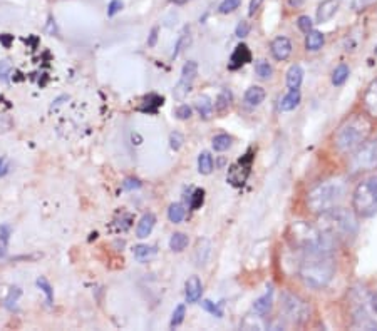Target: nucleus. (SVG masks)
<instances>
[{
  "instance_id": "obj_50",
  "label": "nucleus",
  "mask_w": 377,
  "mask_h": 331,
  "mask_svg": "<svg viewBox=\"0 0 377 331\" xmlns=\"http://www.w3.org/2000/svg\"><path fill=\"white\" fill-rule=\"evenodd\" d=\"M156 39H158V27H154L151 31V35H150V39H148V45H150V47H154Z\"/></svg>"
},
{
  "instance_id": "obj_25",
  "label": "nucleus",
  "mask_w": 377,
  "mask_h": 331,
  "mask_svg": "<svg viewBox=\"0 0 377 331\" xmlns=\"http://www.w3.org/2000/svg\"><path fill=\"white\" fill-rule=\"evenodd\" d=\"M198 171L200 174H205L208 176L213 171V156L210 152H201L200 158H198Z\"/></svg>"
},
{
  "instance_id": "obj_13",
  "label": "nucleus",
  "mask_w": 377,
  "mask_h": 331,
  "mask_svg": "<svg viewBox=\"0 0 377 331\" xmlns=\"http://www.w3.org/2000/svg\"><path fill=\"white\" fill-rule=\"evenodd\" d=\"M362 102H364V107H366V112L369 114L371 117L377 119V77L369 84L366 94H364Z\"/></svg>"
},
{
  "instance_id": "obj_42",
  "label": "nucleus",
  "mask_w": 377,
  "mask_h": 331,
  "mask_svg": "<svg viewBox=\"0 0 377 331\" xmlns=\"http://www.w3.org/2000/svg\"><path fill=\"white\" fill-rule=\"evenodd\" d=\"M248 32H250V24L248 22H240L238 25H236V29H235V35L236 37H240V39H243V37H247L248 35Z\"/></svg>"
},
{
  "instance_id": "obj_28",
  "label": "nucleus",
  "mask_w": 377,
  "mask_h": 331,
  "mask_svg": "<svg viewBox=\"0 0 377 331\" xmlns=\"http://www.w3.org/2000/svg\"><path fill=\"white\" fill-rule=\"evenodd\" d=\"M189 42H191V37H189V27H185L183 33L180 35V39H178L176 45H175V52H173V59H176L178 55H180L181 52L185 50V47H188Z\"/></svg>"
},
{
  "instance_id": "obj_39",
  "label": "nucleus",
  "mask_w": 377,
  "mask_h": 331,
  "mask_svg": "<svg viewBox=\"0 0 377 331\" xmlns=\"http://www.w3.org/2000/svg\"><path fill=\"white\" fill-rule=\"evenodd\" d=\"M183 142H185L183 134H180V132H173L171 135H169V146H171V149L178 151L181 146H183Z\"/></svg>"
},
{
  "instance_id": "obj_16",
  "label": "nucleus",
  "mask_w": 377,
  "mask_h": 331,
  "mask_svg": "<svg viewBox=\"0 0 377 331\" xmlns=\"http://www.w3.org/2000/svg\"><path fill=\"white\" fill-rule=\"evenodd\" d=\"M154 224H156L154 214H151V213L145 214L141 219H139V223H138L136 236L141 237V239H145V237H148V236L151 234V231H152V228H154Z\"/></svg>"
},
{
  "instance_id": "obj_36",
  "label": "nucleus",
  "mask_w": 377,
  "mask_h": 331,
  "mask_svg": "<svg viewBox=\"0 0 377 331\" xmlns=\"http://www.w3.org/2000/svg\"><path fill=\"white\" fill-rule=\"evenodd\" d=\"M241 0H223L222 3H220L218 10L220 14H231V12H235L236 8L240 7Z\"/></svg>"
},
{
  "instance_id": "obj_31",
  "label": "nucleus",
  "mask_w": 377,
  "mask_h": 331,
  "mask_svg": "<svg viewBox=\"0 0 377 331\" xmlns=\"http://www.w3.org/2000/svg\"><path fill=\"white\" fill-rule=\"evenodd\" d=\"M255 72H257V75H258L260 79H270V77L273 75L272 66H270V64L266 62V61H264V59L257 61V64H255Z\"/></svg>"
},
{
  "instance_id": "obj_49",
  "label": "nucleus",
  "mask_w": 377,
  "mask_h": 331,
  "mask_svg": "<svg viewBox=\"0 0 377 331\" xmlns=\"http://www.w3.org/2000/svg\"><path fill=\"white\" fill-rule=\"evenodd\" d=\"M122 188H124V189H138V188H141V182H139L138 179H133V177H129V179L124 181Z\"/></svg>"
},
{
  "instance_id": "obj_41",
  "label": "nucleus",
  "mask_w": 377,
  "mask_h": 331,
  "mask_svg": "<svg viewBox=\"0 0 377 331\" xmlns=\"http://www.w3.org/2000/svg\"><path fill=\"white\" fill-rule=\"evenodd\" d=\"M175 114H176V117L180 119V121H186V119L191 117V107H189V105H186V104H183V105H180V107L175 110Z\"/></svg>"
},
{
  "instance_id": "obj_20",
  "label": "nucleus",
  "mask_w": 377,
  "mask_h": 331,
  "mask_svg": "<svg viewBox=\"0 0 377 331\" xmlns=\"http://www.w3.org/2000/svg\"><path fill=\"white\" fill-rule=\"evenodd\" d=\"M302 80H303V70L299 64H295V66H292L289 72H287V86H289V89H299Z\"/></svg>"
},
{
  "instance_id": "obj_7",
  "label": "nucleus",
  "mask_w": 377,
  "mask_h": 331,
  "mask_svg": "<svg viewBox=\"0 0 377 331\" xmlns=\"http://www.w3.org/2000/svg\"><path fill=\"white\" fill-rule=\"evenodd\" d=\"M282 313L290 323L302 325L308 318V306L299 295L285 291L282 295Z\"/></svg>"
},
{
  "instance_id": "obj_10",
  "label": "nucleus",
  "mask_w": 377,
  "mask_h": 331,
  "mask_svg": "<svg viewBox=\"0 0 377 331\" xmlns=\"http://www.w3.org/2000/svg\"><path fill=\"white\" fill-rule=\"evenodd\" d=\"M196 75H198V64L194 61L186 62L183 66V70H181L180 82L176 84L175 91H173L175 99L183 100L185 97L188 96V92L191 91V87H193V82H194V79H196Z\"/></svg>"
},
{
  "instance_id": "obj_19",
  "label": "nucleus",
  "mask_w": 377,
  "mask_h": 331,
  "mask_svg": "<svg viewBox=\"0 0 377 331\" xmlns=\"http://www.w3.org/2000/svg\"><path fill=\"white\" fill-rule=\"evenodd\" d=\"M194 107H196L198 114H200V117H203V119H210L213 116V102H211V99L208 96L196 97V100H194Z\"/></svg>"
},
{
  "instance_id": "obj_14",
  "label": "nucleus",
  "mask_w": 377,
  "mask_h": 331,
  "mask_svg": "<svg viewBox=\"0 0 377 331\" xmlns=\"http://www.w3.org/2000/svg\"><path fill=\"white\" fill-rule=\"evenodd\" d=\"M339 2L337 0H324L317 7V24H325L337 14Z\"/></svg>"
},
{
  "instance_id": "obj_40",
  "label": "nucleus",
  "mask_w": 377,
  "mask_h": 331,
  "mask_svg": "<svg viewBox=\"0 0 377 331\" xmlns=\"http://www.w3.org/2000/svg\"><path fill=\"white\" fill-rule=\"evenodd\" d=\"M22 295V290L20 288H12L10 291H8V296L5 298V304L8 308H12V304L17 303V299H19V296Z\"/></svg>"
},
{
  "instance_id": "obj_45",
  "label": "nucleus",
  "mask_w": 377,
  "mask_h": 331,
  "mask_svg": "<svg viewBox=\"0 0 377 331\" xmlns=\"http://www.w3.org/2000/svg\"><path fill=\"white\" fill-rule=\"evenodd\" d=\"M376 0H354L352 7L355 8V10H364V8H367L369 5H372Z\"/></svg>"
},
{
  "instance_id": "obj_35",
  "label": "nucleus",
  "mask_w": 377,
  "mask_h": 331,
  "mask_svg": "<svg viewBox=\"0 0 377 331\" xmlns=\"http://www.w3.org/2000/svg\"><path fill=\"white\" fill-rule=\"evenodd\" d=\"M37 286H39L40 290L44 291L45 296H47V303L52 304V301H54V290H52V286H50V283L45 278H39V279H37Z\"/></svg>"
},
{
  "instance_id": "obj_33",
  "label": "nucleus",
  "mask_w": 377,
  "mask_h": 331,
  "mask_svg": "<svg viewBox=\"0 0 377 331\" xmlns=\"http://www.w3.org/2000/svg\"><path fill=\"white\" fill-rule=\"evenodd\" d=\"M185 315H186V306H185V304H178V306L175 308V311H173L171 323H169V326H171V328H176V326H180L181 323H183Z\"/></svg>"
},
{
  "instance_id": "obj_26",
  "label": "nucleus",
  "mask_w": 377,
  "mask_h": 331,
  "mask_svg": "<svg viewBox=\"0 0 377 331\" xmlns=\"http://www.w3.org/2000/svg\"><path fill=\"white\" fill-rule=\"evenodd\" d=\"M349 74H350L349 67H347L345 64H339L332 72V84L334 86H342V84L349 79Z\"/></svg>"
},
{
  "instance_id": "obj_46",
  "label": "nucleus",
  "mask_w": 377,
  "mask_h": 331,
  "mask_svg": "<svg viewBox=\"0 0 377 331\" xmlns=\"http://www.w3.org/2000/svg\"><path fill=\"white\" fill-rule=\"evenodd\" d=\"M8 169H10V161H8V158H0V177L5 176V174L8 172Z\"/></svg>"
},
{
  "instance_id": "obj_5",
  "label": "nucleus",
  "mask_w": 377,
  "mask_h": 331,
  "mask_svg": "<svg viewBox=\"0 0 377 331\" xmlns=\"http://www.w3.org/2000/svg\"><path fill=\"white\" fill-rule=\"evenodd\" d=\"M319 228L325 234H329L334 241L336 239H344L349 241L355 237L359 229L357 218L355 213L344 207H334V209L327 211V213L320 214Z\"/></svg>"
},
{
  "instance_id": "obj_21",
  "label": "nucleus",
  "mask_w": 377,
  "mask_h": 331,
  "mask_svg": "<svg viewBox=\"0 0 377 331\" xmlns=\"http://www.w3.org/2000/svg\"><path fill=\"white\" fill-rule=\"evenodd\" d=\"M324 42H325L324 33L319 31H310L307 35V39H305V49L315 52V50H319L322 45H324Z\"/></svg>"
},
{
  "instance_id": "obj_52",
  "label": "nucleus",
  "mask_w": 377,
  "mask_h": 331,
  "mask_svg": "<svg viewBox=\"0 0 377 331\" xmlns=\"http://www.w3.org/2000/svg\"><path fill=\"white\" fill-rule=\"evenodd\" d=\"M371 304H372V308H374V311L377 313V295L371 296Z\"/></svg>"
},
{
  "instance_id": "obj_22",
  "label": "nucleus",
  "mask_w": 377,
  "mask_h": 331,
  "mask_svg": "<svg viewBox=\"0 0 377 331\" xmlns=\"http://www.w3.org/2000/svg\"><path fill=\"white\" fill-rule=\"evenodd\" d=\"M272 308V288H268V293L264 296H260L255 303H253V311L258 315H266Z\"/></svg>"
},
{
  "instance_id": "obj_38",
  "label": "nucleus",
  "mask_w": 377,
  "mask_h": 331,
  "mask_svg": "<svg viewBox=\"0 0 377 331\" xmlns=\"http://www.w3.org/2000/svg\"><path fill=\"white\" fill-rule=\"evenodd\" d=\"M297 25H299V29L302 31L303 33H308L312 31V27H313V22H312V19L308 15H300L299 19H297Z\"/></svg>"
},
{
  "instance_id": "obj_47",
  "label": "nucleus",
  "mask_w": 377,
  "mask_h": 331,
  "mask_svg": "<svg viewBox=\"0 0 377 331\" xmlns=\"http://www.w3.org/2000/svg\"><path fill=\"white\" fill-rule=\"evenodd\" d=\"M8 74H10V66L7 64V61H2L0 62V79L7 80Z\"/></svg>"
},
{
  "instance_id": "obj_34",
  "label": "nucleus",
  "mask_w": 377,
  "mask_h": 331,
  "mask_svg": "<svg viewBox=\"0 0 377 331\" xmlns=\"http://www.w3.org/2000/svg\"><path fill=\"white\" fill-rule=\"evenodd\" d=\"M8 239H10V229L8 226L0 228V256H5L8 248Z\"/></svg>"
},
{
  "instance_id": "obj_43",
  "label": "nucleus",
  "mask_w": 377,
  "mask_h": 331,
  "mask_svg": "<svg viewBox=\"0 0 377 331\" xmlns=\"http://www.w3.org/2000/svg\"><path fill=\"white\" fill-rule=\"evenodd\" d=\"M121 8H122V0H111V3H109V7H108V15L114 17Z\"/></svg>"
},
{
  "instance_id": "obj_18",
  "label": "nucleus",
  "mask_w": 377,
  "mask_h": 331,
  "mask_svg": "<svg viewBox=\"0 0 377 331\" xmlns=\"http://www.w3.org/2000/svg\"><path fill=\"white\" fill-rule=\"evenodd\" d=\"M300 99H302V96H300L299 89H290L289 94L280 100V110H283V112L294 110L300 104Z\"/></svg>"
},
{
  "instance_id": "obj_27",
  "label": "nucleus",
  "mask_w": 377,
  "mask_h": 331,
  "mask_svg": "<svg viewBox=\"0 0 377 331\" xmlns=\"http://www.w3.org/2000/svg\"><path fill=\"white\" fill-rule=\"evenodd\" d=\"M210 249H211V244L208 239H201L200 243H198V248H196V265L198 266H201L206 263V260H208V256H210Z\"/></svg>"
},
{
  "instance_id": "obj_32",
  "label": "nucleus",
  "mask_w": 377,
  "mask_h": 331,
  "mask_svg": "<svg viewBox=\"0 0 377 331\" xmlns=\"http://www.w3.org/2000/svg\"><path fill=\"white\" fill-rule=\"evenodd\" d=\"M231 146V137L228 134H218L213 137V149L217 152L226 151Z\"/></svg>"
},
{
  "instance_id": "obj_24",
  "label": "nucleus",
  "mask_w": 377,
  "mask_h": 331,
  "mask_svg": "<svg viewBox=\"0 0 377 331\" xmlns=\"http://www.w3.org/2000/svg\"><path fill=\"white\" fill-rule=\"evenodd\" d=\"M188 243H189V239L185 232H175V234L171 236V239H169V248H171V251L181 253L183 249H186Z\"/></svg>"
},
{
  "instance_id": "obj_48",
  "label": "nucleus",
  "mask_w": 377,
  "mask_h": 331,
  "mask_svg": "<svg viewBox=\"0 0 377 331\" xmlns=\"http://www.w3.org/2000/svg\"><path fill=\"white\" fill-rule=\"evenodd\" d=\"M203 308H205L206 311H210V313H213V315H217L218 318L222 316V311H220V309H218L217 306H215V304L211 303V301H203Z\"/></svg>"
},
{
  "instance_id": "obj_37",
  "label": "nucleus",
  "mask_w": 377,
  "mask_h": 331,
  "mask_svg": "<svg viewBox=\"0 0 377 331\" xmlns=\"http://www.w3.org/2000/svg\"><path fill=\"white\" fill-rule=\"evenodd\" d=\"M203 202H205V191L196 189L191 196V201H189V207H191V209H200Z\"/></svg>"
},
{
  "instance_id": "obj_51",
  "label": "nucleus",
  "mask_w": 377,
  "mask_h": 331,
  "mask_svg": "<svg viewBox=\"0 0 377 331\" xmlns=\"http://www.w3.org/2000/svg\"><path fill=\"white\" fill-rule=\"evenodd\" d=\"M303 2H305V0H289V5L290 7H300Z\"/></svg>"
},
{
  "instance_id": "obj_23",
  "label": "nucleus",
  "mask_w": 377,
  "mask_h": 331,
  "mask_svg": "<svg viewBox=\"0 0 377 331\" xmlns=\"http://www.w3.org/2000/svg\"><path fill=\"white\" fill-rule=\"evenodd\" d=\"M231 99H233V96H231V92L228 91V89H223L222 92L218 94V97H217V102H215V110H217L218 114H225L228 109H230V105H231Z\"/></svg>"
},
{
  "instance_id": "obj_3",
  "label": "nucleus",
  "mask_w": 377,
  "mask_h": 331,
  "mask_svg": "<svg viewBox=\"0 0 377 331\" xmlns=\"http://www.w3.org/2000/svg\"><path fill=\"white\" fill-rule=\"evenodd\" d=\"M336 273V265L334 260L329 256V253H313L308 254L305 260L300 263L299 276L303 281L305 286L312 290H322L330 283Z\"/></svg>"
},
{
  "instance_id": "obj_2",
  "label": "nucleus",
  "mask_w": 377,
  "mask_h": 331,
  "mask_svg": "<svg viewBox=\"0 0 377 331\" xmlns=\"http://www.w3.org/2000/svg\"><path fill=\"white\" fill-rule=\"evenodd\" d=\"M372 132L371 119L364 114H354L345 119L334 135V144L340 152H352L367 141Z\"/></svg>"
},
{
  "instance_id": "obj_12",
  "label": "nucleus",
  "mask_w": 377,
  "mask_h": 331,
  "mask_svg": "<svg viewBox=\"0 0 377 331\" xmlns=\"http://www.w3.org/2000/svg\"><path fill=\"white\" fill-rule=\"evenodd\" d=\"M252 61V52H250L248 45L247 44H238L235 47L231 54V59H230V69L235 70V69H240V67L247 66V64Z\"/></svg>"
},
{
  "instance_id": "obj_9",
  "label": "nucleus",
  "mask_w": 377,
  "mask_h": 331,
  "mask_svg": "<svg viewBox=\"0 0 377 331\" xmlns=\"http://www.w3.org/2000/svg\"><path fill=\"white\" fill-rule=\"evenodd\" d=\"M252 163H253V154H252V151H248L247 154H245L240 161H236L235 164L230 166V169H228L226 181L230 182L231 186H235V188H240V186H243L245 182H247L248 176H250Z\"/></svg>"
},
{
  "instance_id": "obj_30",
  "label": "nucleus",
  "mask_w": 377,
  "mask_h": 331,
  "mask_svg": "<svg viewBox=\"0 0 377 331\" xmlns=\"http://www.w3.org/2000/svg\"><path fill=\"white\" fill-rule=\"evenodd\" d=\"M154 254H156V249L148 244H139L134 248V258H136L138 261H146L150 260L151 256H154Z\"/></svg>"
},
{
  "instance_id": "obj_15",
  "label": "nucleus",
  "mask_w": 377,
  "mask_h": 331,
  "mask_svg": "<svg viewBox=\"0 0 377 331\" xmlns=\"http://www.w3.org/2000/svg\"><path fill=\"white\" fill-rule=\"evenodd\" d=\"M203 293V284L200 281L198 276H191V278L186 281V299L188 303H196L198 299L201 298Z\"/></svg>"
},
{
  "instance_id": "obj_44",
  "label": "nucleus",
  "mask_w": 377,
  "mask_h": 331,
  "mask_svg": "<svg viewBox=\"0 0 377 331\" xmlns=\"http://www.w3.org/2000/svg\"><path fill=\"white\" fill-rule=\"evenodd\" d=\"M262 3H264V0H250V5H248V15L253 17L257 14L258 10H260Z\"/></svg>"
},
{
  "instance_id": "obj_4",
  "label": "nucleus",
  "mask_w": 377,
  "mask_h": 331,
  "mask_svg": "<svg viewBox=\"0 0 377 331\" xmlns=\"http://www.w3.org/2000/svg\"><path fill=\"white\" fill-rule=\"evenodd\" d=\"M344 196L345 181L342 177H332L308 191L307 207L315 214H324L340 204Z\"/></svg>"
},
{
  "instance_id": "obj_29",
  "label": "nucleus",
  "mask_w": 377,
  "mask_h": 331,
  "mask_svg": "<svg viewBox=\"0 0 377 331\" xmlns=\"http://www.w3.org/2000/svg\"><path fill=\"white\" fill-rule=\"evenodd\" d=\"M185 214H186V209L181 204H171L169 206V209H168V218H169V221L171 223H175V224H178V223H181V221L185 219Z\"/></svg>"
},
{
  "instance_id": "obj_1",
  "label": "nucleus",
  "mask_w": 377,
  "mask_h": 331,
  "mask_svg": "<svg viewBox=\"0 0 377 331\" xmlns=\"http://www.w3.org/2000/svg\"><path fill=\"white\" fill-rule=\"evenodd\" d=\"M287 239L294 248L307 254L330 253L334 244L332 237L325 234L319 226H313L307 221H294L287 229Z\"/></svg>"
},
{
  "instance_id": "obj_11",
  "label": "nucleus",
  "mask_w": 377,
  "mask_h": 331,
  "mask_svg": "<svg viewBox=\"0 0 377 331\" xmlns=\"http://www.w3.org/2000/svg\"><path fill=\"white\" fill-rule=\"evenodd\" d=\"M270 52L275 61H287L292 54V42L283 35L275 37L270 44Z\"/></svg>"
},
{
  "instance_id": "obj_8",
  "label": "nucleus",
  "mask_w": 377,
  "mask_h": 331,
  "mask_svg": "<svg viewBox=\"0 0 377 331\" xmlns=\"http://www.w3.org/2000/svg\"><path fill=\"white\" fill-rule=\"evenodd\" d=\"M352 171H372L377 169V139L366 142L355 149L352 161H350Z\"/></svg>"
},
{
  "instance_id": "obj_17",
  "label": "nucleus",
  "mask_w": 377,
  "mask_h": 331,
  "mask_svg": "<svg viewBox=\"0 0 377 331\" xmlns=\"http://www.w3.org/2000/svg\"><path fill=\"white\" fill-rule=\"evenodd\" d=\"M265 96H266V92H265L264 87L252 86L247 92H245V102H247L248 105H253V107H255V105H260L262 102H264Z\"/></svg>"
},
{
  "instance_id": "obj_6",
  "label": "nucleus",
  "mask_w": 377,
  "mask_h": 331,
  "mask_svg": "<svg viewBox=\"0 0 377 331\" xmlns=\"http://www.w3.org/2000/svg\"><path fill=\"white\" fill-rule=\"evenodd\" d=\"M352 209L361 218L372 216L377 211V177L359 182L352 194Z\"/></svg>"
}]
</instances>
